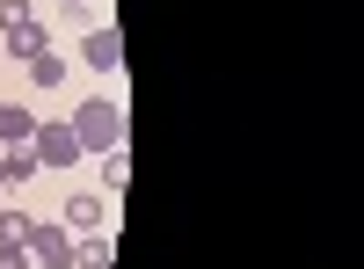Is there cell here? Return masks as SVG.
Returning a JSON list of instances; mask_svg holds the SVG:
<instances>
[{
  "label": "cell",
  "instance_id": "11",
  "mask_svg": "<svg viewBox=\"0 0 364 269\" xmlns=\"http://www.w3.org/2000/svg\"><path fill=\"white\" fill-rule=\"evenodd\" d=\"M29 226H37L29 212H0V248H22V241H29Z\"/></svg>",
  "mask_w": 364,
  "mask_h": 269
},
{
  "label": "cell",
  "instance_id": "16",
  "mask_svg": "<svg viewBox=\"0 0 364 269\" xmlns=\"http://www.w3.org/2000/svg\"><path fill=\"white\" fill-rule=\"evenodd\" d=\"M8 190H15V182H8V160H0V197H8Z\"/></svg>",
  "mask_w": 364,
  "mask_h": 269
},
{
  "label": "cell",
  "instance_id": "6",
  "mask_svg": "<svg viewBox=\"0 0 364 269\" xmlns=\"http://www.w3.org/2000/svg\"><path fill=\"white\" fill-rule=\"evenodd\" d=\"M109 255H117V233L109 226H95V233L73 241V269H109Z\"/></svg>",
  "mask_w": 364,
  "mask_h": 269
},
{
  "label": "cell",
  "instance_id": "14",
  "mask_svg": "<svg viewBox=\"0 0 364 269\" xmlns=\"http://www.w3.org/2000/svg\"><path fill=\"white\" fill-rule=\"evenodd\" d=\"M0 269H37V262H29V248H0Z\"/></svg>",
  "mask_w": 364,
  "mask_h": 269
},
{
  "label": "cell",
  "instance_id": "2",
  "mask_svg": "<svg viewBox=\"0 0 364 269\" xmlns=\"http://www.w3.org/2000/svg\"><path fill=\"white\" fill-rule=\"evenodd\" d=\"M29 262H37V269H73V233L66 226H51V219H37V226H29Z\"/></svg>",
  "mask_w": 364,
  "mask_h": 269
},
{
  "label": "cell",
  "instance_id": "5",
  "mask_svg": "<svg viewBox=\"0 0 364 269\" xmlns=\"http://www.w3.org/2000/svg\"><path fill=\"white\" fill-rule=\"evenodd\" d=\"M0 51H8V58H22V66H29L37 51H51V44H44V22L29 15V22H15V29H0Z\"/></svg>",
  "mask_w": 364,
  "mask_h": 269
},
{
  "label": "cell",
  "instance_id": "3",
  "mask_svg": "<svg viewBox=\"0 0 364 269\" xmlns=\"http://www.w3.org/2000/svg\"><path fill=\"white\" fill-rule=\"evenodd\" d=\"M29 153H37V168H73L80 138H73V124H37L29 131Z\"/></svg>",
  "mask_w": 364,
  "mask_h": 269
},
{
  "label": "cell",
  "instance_id": "15",
  "mask_svg": "<svg viewBox=\"0 0 364 269\" xmlns=\"http://www.w3.org/2000/svg\"><path fill=\"white\" fill-rule=\"evenodd\" d=\"M58 8H66V15H80V22H87V0H58Z\"/></svg>",
  "mask_w": 364,
  "mask_h": 269
},
{
  "label": "cell",
  "instance_id": "8",
  "mask_svg": "<svg viewBox=\"0 0 364 269\" xmlns=\"http://www.w3.org/2000/svg\"><path fill=\"white\" fill-rule=\"evenodd\" d=\"M29 131H37V116H29L22 102H0V153H8V146H22Z\"/></svg>",
  "mask_w": 364,
  "mask_h": 269
},
{
  "label": "cell",
  "instance_id": "10",
  "mask_svg": "<svg viewBox=\"0 0 364 269\" xmlns=\"http://www.w3.org/2000/svg\"><path fill=\"white\" fill-rule=\"evenodd\" d=\"M29 80H37V87H58V80H66V58H58V51H37V58H29Z\"/></svg>",
  "mask_w": 364,
  "mask_h": 269
},
{
  "label": "cell",
  "instance_id": "7",
  "mask_svg": "<svg viewBox=\"0 0 364 269\" xmlns=\"http://www.w3.org/2000/svg\"><path fill=\"white\" fill-rule=\"evenodd\" d=\"M95 226H102V197H95V190L66 197V233H95Z\"/></svg>",
  "mask_w": 364,
  "mask_h": 269
},
{
  "label": "cell",
  "instance_id": "9",
  "mask_svg": "<svg viewBox=\"0 0 364 269\" xmlns=\"http://www.w3.org/2000/svg\"><path fill=\"white\" fill-rule=\"evenodd\" d=\"M0 160H8V182H15V190H22V182H37V153H29V138H22V146H8Z\"/></svg>",
  "mask_w": 364,
  "mask_h": 269
},
{
  "label": "cell",
  "instance_id": "1",
  "mask_svg": "<svg viewBox=\"0 0 364 269\" xmlns=\"http://www.w3.org/2000/svg\"><path fill=\"white\" fill-rule=\"evenodd\" d=\"M66 124H73V138H80V153H117V146H124V109L102 102V95H87Z\"/></svg>",
  "mask_w": 364,
  "mask_h": 269
},
{
  "label": "cell",
  "instance_id": "4",
  "mask_svg": "<svg viewBox=\"0 0 364 269\" xmlns=\"http://www.w3.org/2000/svg\"><path fill=\"white\" fill-rule=\"evenodd\" d=\"M80 58H87L95 73H117V66H124V37H117V22H95V29H87V37H80Z\"/></svg>",
  "mask_w": 364,
  "mask_h": 269
},
{
  "label": "cell",
  "instance_id": "13",
  "mask_svg": "<svg viewBox=\"0 0 364 269\" xmlns=\"http://www.w3.org/2000/svg\"><path fill=\"white\" fill-rule=\"evenodd\" d=\"M37 8H29V0H0V29H15V22H29Z\"/></svg>",
  "mask_w": 364,
  "mask_h": 269
},
{
  "label": "cell",
  "instance_id": "12",
  "mask_svg": "<svg viewBox=\"0 0 364 269\" xmlns=\"http://www.w3.org/2000/svg\"><path fill=\"white\" fill-rule=\"evenodd\" d=\"M132 182V160H124V146L117 153H102V190H124Z\"/></svg>",
  "mask_w": 364,
  "mask_h": 269
}]
</instances>
